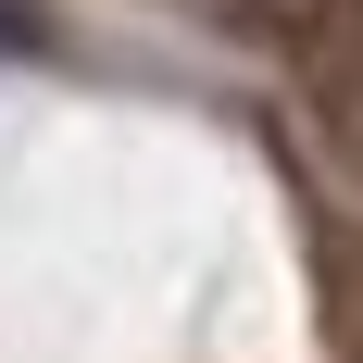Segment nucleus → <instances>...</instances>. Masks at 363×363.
I'll return each instance as SVG.
<instances>
[{"instance_id": "nucleus-1", "label": "nucleus", "mask_w": 363, "mask_h": 363, "mask_svg": "<svg viewBox=\"0 0 363 363\" xmlns=\"http://www.w3.org/2000/svg\"><path fill=\"white\" fill-rule=\"evenodd\" d=\"M313 289H326L338 363H363V225H313Z\"/></svg>"}]
</instances>
